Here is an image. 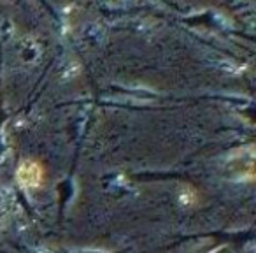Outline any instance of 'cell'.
I'll list each match as a JSON object with an SVG mask.
<instances>
[{
  "label": "cell",
  "instance_id": "cell-1",
  "mask_svg": "<svg viewBox=\"0 0 256 253\" xmlns=\"http://www.w3.org/2000/svg\"><path fill=\"white\" fill-rule=\"evenodd\" d=\"M18 181L22 183L23 186H28V188H36V186L40 185L42 181V167H40L37 162L34 160H25L18 169Z\"/></svg>",
  "mask_w": 256,
  "mask_h": 253
}]
</instances>
